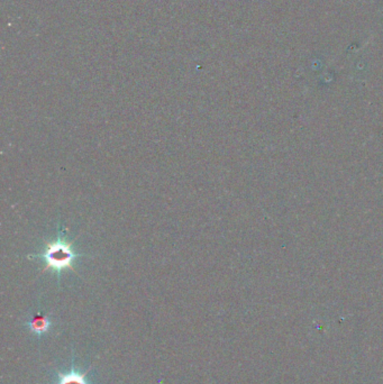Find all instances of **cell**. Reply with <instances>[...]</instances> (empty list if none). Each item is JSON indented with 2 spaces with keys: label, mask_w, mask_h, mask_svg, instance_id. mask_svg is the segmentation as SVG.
Masks as SVG:
<instances>
[{
  "label": "cell",
  "mask_w": 383,
  "mask_h": 384,
  "mask_svg": "<svg viewBox=\"0 0 383 384\" xmlns=\"http://www.w3.org/2000/svg\"><path fill=\"white\" fill-rule=\"evenodd\" d=\"M66 228L59 225L55 240L45 242L43 250L40 253L28 255V257L43 259L45 266L42 270V273L52 270L58 274L59 281L64 270H72L75 272V268H73L75 259L82 257V256H87L86 254H80L73 250V247H72L73 242H69L66 240Z\"/></svg>",
  "instance_id": "1"
},
{
  "label": "cell",
  "mask_w": 383,
  "mask_h": 384,
  "mask_svg": "<svg viewBox=\"0 0 383 384\" xmlns=\"http://www.w3.org/2000/svg\"><path fill=\"white\" fill-rule=\"evenodd\" d=\"M28 327L31 329L33 334L42 335L49 331L51 327V320L49 316L35 315L31 320L28 322Z\"/></svg>",
  "instance_id": "2"
},
{
  "label": "cell",
  "mask_w": 383,
  "mask_h": 384,
  "mask_svg": "<svg viewBox=\"0 0 383 384\" xmlns=\"http://www.w3.org/2000/svg\"><path fill=\"white\" fill-rule=\"evenodd\" d=\"M90 369L87 370L84 373H80L73 369L68 373L59 372V381L56 384H91L86 379V375L90 372Z\"/></svg>",
  "instance_id": "3"
}]
</instances>
